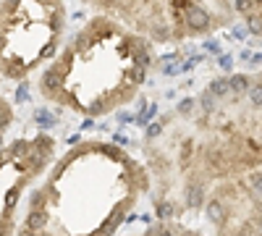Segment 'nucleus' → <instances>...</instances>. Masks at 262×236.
Wrapping results in <instances>:
<instances>
[{
  "label": "nucleus",
  "mask_w": 262,
  "mask_h": 236,
  "mask_svg": "<svg viewBox=\"0 0 262 236\" xmlns=\"http://www.w3.org/2000/svg\"><path fill=\"white\" fill-rule=\"evenodd\" d=\"M236 8L242 13H249L252 11V0H236Z\"/></svg>",
  "instance_id": "obj_9"
},
{
  "label": "nucleus",
  "mask_w": 262,
  "mask_h": 236,
  "mask_svg": "<svg viewBox=\"0 0 262 236\" xmlns=\"http://www.w3.org/2000/svg\"><path fill=\"white\" fill-rule=\"evenodd\" d=\"M53 149L55 142L45 134L34 139H18L0 149V236H13L16 205L27 184L50 163Z\"/></svg>",
  "instance_id": "obj_2"
},
{
  "label": "nucleus",
  "mask_w": 262,
  "mask_h": 236,
  "mask_svg": "<svg viewBox=\"0 0 262 236\" xmlns=\"http://www.w3.org/2000/svg\"><path fill=\"white\" fill-rule=\"evenodd\" d=\"M249 95H252V102L254 105H262V84H259V87H252Z\"/></svg>",
  "instance_id": "obj_8"
},
{
  "label": "nucleus",
  "mask_w": 262,
  "mask_h": 236,
  "mask_svg": "<svg viewBox=\"0 0 262 236\" xmlns=\"http://www.w3.org/2000/svg\"><path fill=\"white\" fill-rule=\"evenodd\" d=\"M228 90H231V81H228V79H215V81H212V87H210V95L223 97Z\"/></svg>",
  "instance_id": "obj_5"
},
{
  "label": "nucleus",
  "mask_w": 262,
  "mask_h": 236,
  "mask_svg": "<svg viewBox=\"0 0 262 236\" xmlns=\"http://www.w3.org/2000/svg\"><path fill=\"white\" fill-rule=\"evenodd\" d=\"M186 27L189 32H207L210 29V16L202 11V8H196V6H189L186 8Z\"/></svg>",
  "instance_id": "obj_3"
},
{
  "label": "nucleus",
  "mask_w": 262,
  "mask_h": 236,
  "mask_svg": "<svg viewBox=\"0 0 262 236\" xmlns=\"http://www.w3.org/2000/svg\"><path fill=\"white\" fill-rule=\"evenodd\" d=\"M231 90L233 92H247L249 90V79L247 76H233L231 79Z\"/></svg>",
  "instance_id": "obj_7"
},
{
  "label": "nucleus",
  "mask_w": 262,
  "mask_h": 236,
  "mask_svg": "<svg viewBox=\"0 0 262 236\" xmlns=\"http://www.w3.org/2000/svg\"><path fill=\"white\" fill-rule=\"evenodd\" d=\"M13 121V111H11V105L0 97V142H3V134H6V128L11 126Z\"/></svg>",
  "instance_id": "obj_4"
},
{
  "label": "nucleus",
  "mask_w": 262,
  "mask_h": 236,
  "mask_svg": "<svg viewBox=\"0 0 262 236\" xmlns=\"http://www.w3.org/2000/svg\"><path fill=\"white\" fill-rule=\"evenodd\" d=\"M247 27H249V32H254V34H262V16H257V13H249V16H247Z\"/></svg>",
  "instance_id": "obj_6"
},
{
  "label": "nucleus",
  "mask_w": 262,
  "mask_h": 236,
  "mask_svg": "<svg viewBox=\"0 0 262 236\" xmlns=\"http://www.w3.org/2000/svg\"><path fill=\"white\" fill-rule=\"evenodd\" d=\"M60 27V0H0V74L24 79L53 55Z\"/></svg>",
  "instance_id": "obj_1"
}]
</instances>
